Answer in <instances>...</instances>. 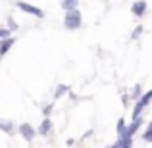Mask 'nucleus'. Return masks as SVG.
<instances>
[{
	"instance_id": "obj_1",
	"label": "nucleus",
	"mask_w": 152,
	"mask_h": 148,
	"mask_svg": "<svg viewBox=\"0 0 152 148\" xmlns=\"http://www.w3.org/2000/svg\"><path fill=\"white\" fill-rule=\"evenodd\" d=\"M64 25H66L67 31H75L81 27V12L75 8V10H69L66 12V15H64Z\"/></svg>"
},
{
	"instance_id": "obj_2",
	"label": "nucleus",
	"mask_w": 152,
	"mask_h": 148,
	"mask_svg": "<svg viewBox=\"0 0 152 148\" xmlns=\"http://www.w3.org/2000/svg\"><path fill=\"white\" fill-rule=\"evenodd\" d=\"M150 100H152V90L145 93L141 98L137 100V104H135V108H133V119H137L139 115H141V112H142V110H145V108L150 104Z\"/></svg>"
},
{
	"instance_id": "obj_3",
	"label": "nucleus",
	"mask_w": 152,
	"mask_h": 148,
	"mask_svg": "<svg viewBox=\"0 0 152 148\" xmlns=\"http://www.w3.org/2000/svg\"><path fill=\"white\" fill-rule=\"evenodd\" d=\"M18 131H19V135H21L23 139H25L27 142H33V139H35V135H37V131L33 129V125L31 123H27V121H23V123H19V127H18Z\"/></svg>"
},
{
	"instance_id": "obj_4",
	"label": "nucleus",
	"mask_w": 152,
	"mask_h": 148,
	"mask_svg": "<svg viewBox=\"0 0 152 148\" xmlns=\"http://www.w3.org/2000/svg\"><path fill=\"white\" fill-rule=\"evenodd\" d=\"M18 8H19V10H23L25 14L35 15V17H42V15H45V12H42L41 8L33 6V4H27V2H18Z\"/></svg>"
},
{
	"instance_id": "obj_5",
	"label": "nucleus",
	"mask_w": 152,
	"mask_h": 148,
	"mask_svg": "<svg viewBox=\"0 0 152 148\" xmlns=\"http://www.w3.org/2000/svg\"><path fill=\"white\" fill-rule=\"evenodd\" d=\"M139 127H141V119L137 117V119H133V121H131L129 125H127L125 129H123V133L119 135V137H127V139H133V135L137 133V129H139Z\"/></svg>"
},
{
	"instance_id": "obj_6",
	"label": "nucleus",
	"mask_w": 152,
	"mask_h": 148,
	"mask_svg": "<svg viewBox=\"0 0 152 148\" xmlns=\"http://www.w3.org/2000/svg\"><path fill=\"white\" fill-rule=\"evenodd\" d=\"M14 42H15L14 37H8V39H4V41H0V60L8 54V50L14 46Z\"/></svg>"
},
{
	"instance_id": "obj_7",
	"label": "nucleus",
	"mask_w": 152,
	"mask_h": 148,
	"mask_svg": "<svg viewBox=\"0 0 152 148\" xmlns=\"http://www.w3.org/2000/svg\"><path fill=\"white\" fill-rule=\"evenodd\" d=\"M146 12V2L145 0H137V2H133V6H131V14L133 15H142Z\"/></svg>"
},
{
	"instance_id": "obj_8",
	"label": "nucleus",
	"mask_w": 152,
	"mask_h": 148,
	"mask_svg": "<svg viewBox=\"0 0 152 148\" xmlns=\"http://www.w3.org/2000/svg\"><path fill=\"white\" fill-rule=\"evenodd\" d=\"M50 131H52V121H50V117H45V119L41 121V127H39L37 133L41 135V137H48Z\"/></svg>"
},
{
	"instance_id": "obj_9",
	"label": "nucleus",
	"mask_w": 152,
	"mask_h": 148,
	"mask_svg": "<svg viewBox=\"0 0 152 148\" xmlns=\"http://www.w3.org/2000/svg\"><path fill=\"white\" fill-rule=\"evenodd\" d=\"M75 6H77V0H62V8H64L66 12L75 10Z\"/></svg>"
},
{
	"instance_id": "obj_10",
	"label": "nucleus",
	"mask_w": 152,
	"mask_h": 148,
	"mask_svg": "<svg viewBox=\"0 0 152 148\" xmlns=\"http://www.w3.org/2000/svg\"><path fill=\"white\" fill-rule=\"evenodd\" d=\"M0 129H2L4 133H12V131H14V123L12 121H0Z\"/></svg>"
},
{
	"instance_id": "obj_11",
	"label": "nucleus",
	"mask_w": 152,
	"mask_h": 148,
	"mask_svg": "<svg viewBox=\"0 0 152 148\" xmlns=\"http://www.w3.org/2000/svg\"><path fill=\"white\" fill-rule=\"evenodd\" d=\"M67 90H69V87H67V85H58V87H56V93H54V96H56V98H60L62 94H66Z\"/></svg>"
},
{
	"instance_id": "obj_12",
	"label": "nucleus",
	"mask_w": 152,
	"mask_h": 148,
	"mask_svg": "<svg viewBox=\"0 0 152 148\" xmlns=\"http://www.w3.org/2000/svg\"><path fill=\"white\" fill-rule=\"evenodd\" d=\"M115 129H118V135L123 133V129H125V119H123V117L118 119V125H115Z\"/></svg>"
},
{
	"instance_id": "obj_13",
	"label": "nucleus",
	"mask_w": 152,
	"mask_h": 148,
	"mask_svg": "<svg viewBox=\"0 0 152 148\" xmlns=\"http://www.w3.org/2000/svg\"><path fill=\"white\" fill-rule=\"evenodd\" d=\"M131 96H133V98L142 96V87H141V85H135V89H133V93H131Z\"/></svg>"
},
{
	"instance_id": "obj_14",
	"label": "nucleus",
	"mask_w": 152,
	"mask_h": 148,
	"mask_svg": "<svg viewBox=\"0 0 152 148\" xmlns=\"http://www.w3.org/2000/svg\"><path fill=\"white\" fill-rule=\"evenodd\" d=\"M8 37H10V29H4L2 27V29H0V41H4V39H8Z\"/></svg>"
},
{
	"instance_id": "obj_15",
	"label": "nucleus",
	"mask_w": 152,
	"mask_h": 148,
	"mask_svg": "<svg viewBox=\"0 0 152 148\" xmlns=\"http://www.w3.org/2000/svg\"><path fill=\"white\" fill-rule=\"evenodd\" d=\"M8 27H10V31H18V23H15L12 17H8Z\"/></svg>"
},
{
	"instance_id": "obj_16",
	"label": "nucleus",
	"mask_w": 152,
	"mask_h": 148,
	"mask_svg": "<svg viewBox=\"0 0 152 148\" xmlns=\"http://www.w3.org/2000/svg\"><path fill=\"white\" fill-rule=\"evenodd\" d=\"M52 108H54V104H48V106H45V110H42V114H45V117H48L52 114Z\"/></svg>"
},
{
	"instance_id": "obj_17",
	"label": "nucleus",
	"mask_w": 152,
	"mask_h": 148,
	"mask_svg": "<svg viewBox=\"0 0 152 148\" xmlns=\"http://www.w3.org/2000/svg\"><path fill=\"white\" fill-rule=\"evenodd\" d=\"M142 139H145L146 142H152V129H146V133L142 135Z\"/></svg>"
},
{
	"instance_id": "obj_18",
	"label": "nucleus",
	"mask_w": 152,
	"mask_h": 148,
	"mask_svg": "<svg viewBox=\"0 0 152 148\" xmlns=\"http://www.w3.org/2000/svg\"><path fill=\"white\" fill-rule=\"evenodd\" d=\"M141 33H142V27H141V25H139V27H135V31H133V35H131V39H137Z\"/></svg>"
},
{
	"instance_id": "obj_19",
	"label": "nucleus",
	"mask_w": 152,
	"mask_h": 148,
	"mask_svg": "<svg viewBox=\"0 0 152 148\" xmlns=\"http://www.w3.org/2000/svg\"><path fill=\"white\" fill-rule=\"evenodd\" d=\"M121 100H123V104H127V102H129V96H127V94H123Z\"/></svg>"
},
{
	"instance_id": "obj_20",
	"label": "nucleus",
	"mask_w": 152,
	"mask_h": 148,
	"mask_svg": "<svg viewBox=\"0 0 152 148\" xmlns=\"http://www.w3.org/2000/svg\"><path fill=\"white\" fill-rule=\"evenodd\" d=\"M110 148H119V144H118V142H115V144H112Z\"/></svg>"
},
{
	"instance_id": "obj_21",
	"label": "nucleus",
	"mask_w": 152,
	"mask_h": 148,
	"mask_svg": "<svg viewBox=\"0 0 152 148\" xmlns=\"http://www.w3.org/2000/svg\"><path fill=\"white\" fill-rule=\"evenodd\" d=\"M148 129H152V121H150V125H148Z\"/></svg>"
}]
</instances>
